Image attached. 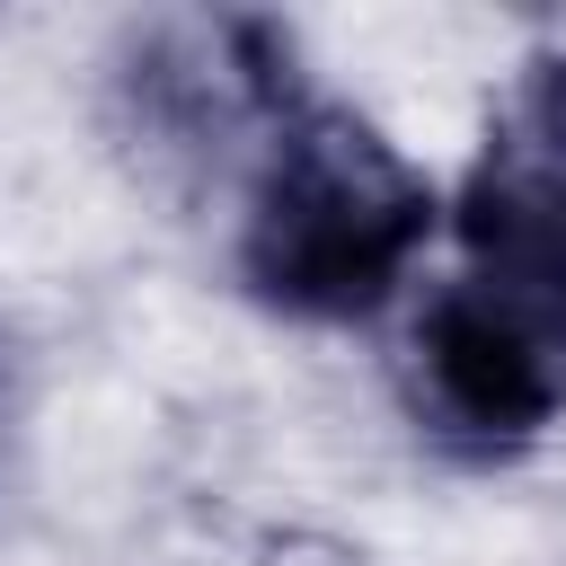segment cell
Segmentation results:
<instances>
[{"mask_svg": "<svg viewBox=\"0 0 566 566\" xmlns=\"http://www.w3.org/2000/svg\"><path fill=\"white\" fill-rule=\"evenodd\" d=\"M424 239H433V186L354 106L301 97L274 124L265 168L248 186L239 283L283 318L354 327L407 283Z\"/></svg>", "mask_w": 566, "mask_h": 566, "instance_id": "1", "label": "cell"}, {"mask_svg": "<svg viewBox=\"0 0 566 566\" xmlns=\"http://www.w3.org/2000/svg\"><path fill=\"white\" fill-rule=\"evenodd\" d=\"M416 407L469 460L531 451L566 407V345L469 274L416 318Z\"/></svg>", "mask_w": 566, "mask_h": 566, "instance_id": "3", "label": "cell"}, {"mask_svg": "<svg viewBox=\"0 0 566 566\" xmlns=\"http://www.w3.org/2000/svg\"><path fill=\"white\" fill-rule=\"evenodd\" d=\"M460 248L486 292L566 345V53H531L460 186Z\"/></svg>", "mask_w": 566, "mask_h": 566, "instance_id": "2", "label": "cell"}]
</instances>
